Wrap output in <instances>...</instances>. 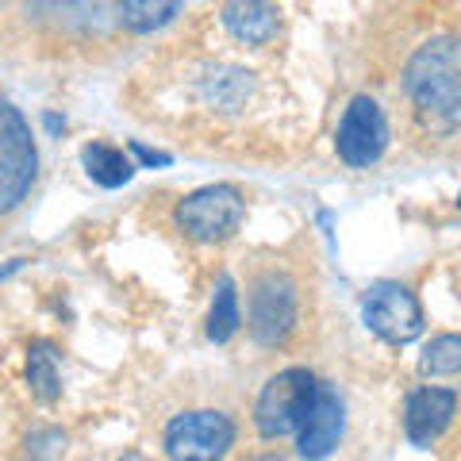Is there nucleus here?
Returning a JSON list of instances; mask_svg holds the SVG:
<instances>
[{
	"mask_svg": "<svg viewBox=\"0 0 461 461\" xmlns=\"http://www.w3.org/2000/svg\"><path fill=\"white\" fill-rule=\"evenodd\" d=\"M81 166L100 189H120V185L135 177V162L123 150L108 147V142H89V147L81 150Z\"/></svg>",
	"mask_w": 461,
	"mask_h": 461,
	"instance_id": "nucleus-12",
	"label": "nucleus"
},
{
	"mask_svg": "<svg viewBox=\"0 0 461 461\" xmlns=\"http://www.w3.org/2000/svg\"><path fill=\"white\" fill-rule=\"evenodd\" d=\"M42 120H47V131H50V135H58V131H62V127H66V120H58L54 112H47V115H42Z\"/></svg>",
	"mask_w": 461,
	"mask_h": 461,
	"instance_id": "nucleus-20",
	"label": "nucleus"
},
{
	"mask_svg": "<svg viewBox=\"0 0 461 461\" xmlns=\"http://www.w3.org/2000/svg\"><path fill=\"white\" fill-rule=\"evenodd\" d=\"M315 381L308 369H285L277 377H269L262 396L254 403V423H258V435L262 438H285L300 430L304 415L315 400Z\"/></svg>",
	"mask_w": 461,
	"mask_h": 461,
	"instance_id": "nucleus-3",
	"label": "nucleus"
},
{
	"mask_svg": "<svg viewBox=\"0 0 461 461\" xmlns=\"http://www.w3.org/2000/svg\"><path fill=\"white\" fill-rule=\"evenodd\" d=\"M247 200L235 185H204L177 204V223L196 242H223L239 230Z\"/></svg>",
	"mask_w": 461,
	"mask_h": 461,
	"instance_id": "nucleus-4",
	"label": "nucleus"
},
{
	"mask_svg": "<svg viewBox=\"0 0 461 461\" xmlns=\"http://www.w3.org/2000/svg\"><path fill=\"white\" fill-rule=\"evenodd\" d=\"M342 430H346V403H342L335 384L320 381L315 384V400H312V408L304 415V423H300V430H296L300 457H308V461L330 457V450H335L339 438H342Z\"/></svg>",
	"mask_w": 461,
	"mask_h": 461,
	"instance_id": "nucleus-9",
	"label": "nucleus"
},
{
	"mask_svg": "<svg viewBox=\"0 0 461 461\" xmlns=\"http://www.w3.org/2000/svg\"><path fill=\"white\" fill-rule=\"evenodd\" d=\"M185 0H120V20L131 27L135 35H150L166 27Z\"/></svg>",
	"mask_w": 461,
	"mask_h": 461,
	"instance_id": "nucleus-16",
	"label": "nucleus"
},
{
	"mask_svg": "<svg viewBox=\"0 0 461 461\" xmlns=\"http://www.w3.org/2000/svg\"><path fill=\"white\" fill-rule=\"evenodd\" d=\"M362 315H366V327L373 330L377 339L403 346V342H415L423 335V308L415 293H408L403 285L396 281H381L373 285L366 300H362Z\"/></svg>",
	"mask_w": 461,
	"mask_h": 461,
	"instance_id": "nucleus-6",
	"label": "nucleus"
},
{
	"mask_svg": "<svg viewBox=\"0 0 461 461\" xmlns=\"http://www.w3.org/2000/svg\"><path fill=\"white\" fill-rule=\"evenodd\" d=\"M242 323V312H239V293H235V281L220 277L215 285V296H212V312H208V339L212 342H230L235 330Z\"/></svg>",
	"mask_w": 461,
	"mask_h": 461,
	"instance_id": "nucleus-15",
	"label": "nucleus"
},
{
	"mask_svg": "<svg viewBox=\"0 0 461 461\" xmlns=\"http://www.w3.org/2000/svg\"><path fill=\"white\" fill-rule=\"evenodd\" d=\"M420 373L427 377H454L461 373V335H438L420 357Z\"/></svg>",
	"mask_w": 461,
	"mask_h": 461,
	"instance_id": "nucleus-17",
	"label": "nucleus"
},
{
	"mask_svg": "<svg viewBox=\"0 0 461 461\" xmlns=\"http://www.w3.org/2000/svg\"><path fill=\"white\" fill-rule=\"evenodd\" d=\"M403 85L430 131H454L461 123V42L450 35L423 42L408 62Z\"/></svg>",
	"mask_w": 461,
	"mask_h": 461,
	"instance_id": "nucleus-1",
	"label": "nucleus"
},
{
	"mask_svg": "<svg viewBox=\"0 0 461 461\" xmlns=\"http://www.w3.org/2000/svg\"><path fill=\"white\" fill-rule=\"evenodd\" d=\"M339 158L354 169H366L373 162H381V154L388 150V120L381 104L373 96H354L346 108L339 135H335Z\"/></svg>",
	"mask_w": 461,
	"mask_h": 461,
	"instance_id": "nucleus-7",
	"label": "nucleus"
},
{
	"mask_svg": "<svg viewBox=\"0 0 461 461\" xmlns=\"http://www.w3.org/2000/svg\"><path fill=\"white\" fill-rule=\"evenodd\" d=\"M223 27L247 47H266L281 27V12L269 0H227L223 5Z\"/></svg>",
	"mask_w": 461,
	"mask_h": 461,
	"instance_id": "nucleus-11",
	"label": "nucleus"
},
{
	"mask_svg": "<svg viewBox=\"0 0 461 461\" xmlns=\"http://www.w3.org/2000/svg\"><path fill=\"white\" fill-rule=\"evenodd\" d=\"M131 154L139 158L142 166H169V154H162V150H147L142 142H131Z\"/></svg>",
	"mask_w": 461,
	"mask_h": 461,
	"instance_id": "nucleus-19",
	"label": "nucleus"
},
{
	"mask_svg": "<svg viewBox=\"0 0 461 461\" xmlns=\"http://www.w3.org/2000/svg\"><path fill=\"white\" fill-rule=\"evenodd\" d=\"M254 74H247V69H235V66H220V69H212V74L204 77V100L215 108H223V112H235L247 104V96L254 89Z\"/></svg>",
	"mask_w": 461,
	"mask_h": 461,
	"instance_id": "nucleus-13",
	"label": "nucleus"
},
{
	"mask_svg": "<svg viewBox=\"0 0 461 461\" xmlns=\"http://www.w3.org/2000/svg\"><path fill=\"white\" fill-rule=\"evenodd\" d=\"M27 384L42 403H54L62 396V377H58V350L50 342H35L27 350Z\"/></svg>",
	"mask_w": 461,
	"mask_h": 461,
	"instance_id": "nucleus-14",
	"label": "nucleus"
},
{
	"mask_svg": "<svg viewBox=\"0 0 461 461\" xmlns=\"http://www.w3.org/2000/svg\"><path fill=\"white\" fill-rule=\"evenodd\" d=\"M39 173V154L32 142V127L0 96V215L20 208L23 196L32 193Z\"/></svg>",
	"mask_w": 461,
	"mask_h": 461,
	"instance_id": "nucleus-2",
	"label": "nucleus"
},
{
	"mask_svg": "<svg viewBox=\"0 0 461 461\" xmlns=\"http://www.w3.org/2000/svg\"><path fill=\"white\" fill-rule=\"evenodd\" d=\"M296 323V285L285 273H266L250 293V335L262 346H277Z\"/></svg>",
	"mask_w": 461,
	"mask_h": 461,
	"instance_id": "nucleus-8",
	"label": "nucleus"
},
{
	"mask_svg": "<svg viewBox=\"0 0 461 461\" xmlns=\"http://www.w3.org/2000/svg\"><path fill=\"white\" fill-rule=\"evenodd\" d=\"M62 450H66V435L58 427H39L23 442V454L32 457V461H54Z\"/></svg>",
	"mask_w": 461,
	"mask_h": 461,
	"instance_id": "nucleus-18",
	"label": "nucleus"
},
{
	"mask_svg": "<svg viewBox=\"0 0 461 461\" xmlns=\"http://www.w3.org/2000/svg\"><path fill=\"white\" fill-rule=\"evenodd\" d=\"M457 208H461V193H457Z\"/></svg>",
	"mask_w": 461,
	"mask_h": 461,
	"instance_id": "nucleus-21",
	"label": "nucleus"
},
{
	"mask_svg": "<svg viewBox=\"0 0 461 461\" xmlns=\"http://www.w3.org/2000/svg\"><path fill=\"white\" fill-rule=\"evenodd\" d=\"M457 411V396L450 388H415L408 396V408H403V435L411 446H430L446 427L454 423Z\"/></svg>",
	"mask_w": 461,
	"mask_h": 461,
	"instance_id": "nucleus-10",
	"label": "nucleus"
},
{
	"mask_svg": "<svg viewBox=\"0 0 461 461\" xmlns=\"http://www.w3.org/2000/svg\"><path fill=\"white\" fill-rule=\"evenodd\" d=\"M230 446H235V423L212 408L173 415L166 427L169 461H223Z\"/></svg>",
	"mask_w": 461,
	"mask_h": 461,
	"instance_id": "nucleus-5",
	"label": "nucleus"
}]
</instances>
